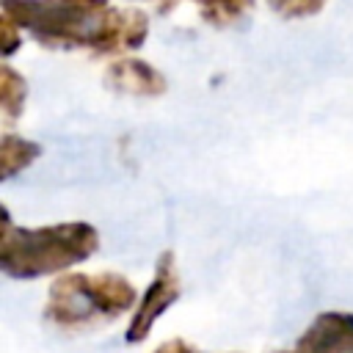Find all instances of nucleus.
<instances>
[{
    "instance_id": "obj_4",
    "label": "nucleus",
    "mask_w": 353,
    "mask_h": 353,
    "mask_svg": "<svg viewBox=\"0 0 353 353\" xmlns=\"http://www.w3.org/2000/svg\"><path fill=\"white\" fill-rule=\"evenodd\" d=\"M179 301V273H176V259L171 251H163L157 265H154V279L149 281V287L143 290L127 328H124V342L127 345H138L149 336L152 325L157 323V317L171 309Z\"/></svg>"
},
{
    "instance_id": "obj_6",
    "label": "nucleus",
    "mask_w": 353,
    "mask_h": 353,
    "mask_svg": "<svg viewBox=\"0 0 353 353\" xmlns=\"http://www.w3.org/2000/svg\"><path fill=\"white\" fill-rule=\"evenodd\" d=\"M105 83L113 91L132 94V97H160L165 91V77L154 66L138 58H121L110 63L105 72Z\"/></svg>"
},
{
    "instance_id": "obj_12",
    "label": "nucleus",
    "mask_w": 353,
    "mask_h": 353,
    "mask_svg": "<svg viewBox=\"0 0 353 353\" xmlns=\"http://www.w3.org/2000/svg\"><path fill=\"white\" fill-rule=\"evenodd\" d=\"M152 353H199L193 345H188L185 339H168L165 345H160L157 350H152ZM276 353H292V350H276Z\"/></svg>"
},
{
    "instance_id": "obj_9",
    "label": "nucleus",
    "mask_w": 353,
    "mask_h": 353,
    "mask_svg": "<svg viewBox=\"0 0 353 353\" xmlns=\"http://www.w3.org/2000/svg\"><path fill=\"white\" fill-rule=\"evenodd\" d=\"M251 8L254 0H207L201 3V17L215 28H226L240 17H245Z\"/></svg>"
},
{
    "instance_id": "obj_7",
    "label": "nucleus",
    "mask_w": 353,
    "mask_h": 353,
    "mask_svg": "<svg viewBox=\"0 0 353 353\" xmlns=\"http://www.w3.org/2000/svg\"><path fill=\"white\" fill-rule=\"evenodd\" d=\"M41 154V146L36 141H28L22 135H14V132H6L0 138V176L3 179H11L17 176L19 171H25L33 160H39Z\"/></svg>"
},
{
    "instance_id": "obj_1",
    "label": "nucleus",
    "mask_w": 353,
    "mask_h": 353,
    "mask_svg": "<svg viewBox=\"0 0 353 353\" xmlns=\"http://www.w3.org/2000/svg\"><path fill=\"white\" fill-rule=\"evenodd\" d=\"M3 14L52 47H94L97 52L135 50L149 36L141 8L108 0H0Z\"/></svg>"
},
{
    "instance_id": "obj_8",
    "label": "nucleus",
    "mask_w": 353,
    "mask_h": 353,
    "mask_svg": "<svg viewBox=\"0 0 353 353\" xmlns=\"http://www.w3.org/2000/svg\"><path fill=\"white\" fill-rule=\"evenodd\" d=\"M25 97H28V83H25V77H22L14 66L3 63V66H0V108H3V116H6L8 121L22 113Z\"/></svg>"
},
{
    "instance_id": "obj_13",
    "label": "nucleus",
    "mask_w": 353,
    "mask_h": 353,
    "mask_svg": "<svg viewBox=\"0 0 353 353\" xmlns=\"http://www.w3.org/2000/svg\"><path fill=\"white\" fill-rule=\"evenodd\" d=\"M196 3H199V6H201V3H207V0H196Z\"/></svg>"
},
{
    "instance_id": "obj_11",
    "label": "nucleus",
    "mask_w": 353,
    "mask_h": 353,
    "mask_svg": "<svg viewBox=\"0 0 353 353\" xmlns=\"http://www.w3.org/2000/svg\"><path fill=\"white\" fill-rule=\"evenodd\" d=\"M0 28H3V39H0V50H3V55L17 52V47L22 44V33H19V28H17L6 14H0Z\"/></svg>"
},
{
    "instance_id": "obj_5",
    "label": "nucleus",
    "mask_w": 353,
    "mask_h": 353,
    "mask_svg": "<svg viewBox=\"0 0 353 353\" xmlns=\"http://www.w3.org/2000/svg\"><path fill=\"white\" fill-rule=\"evenodd\" d=\"M292 353H353V314L320 312L298 336Z\"/></svg>"
},
{
    "instance_id": "obj_3",
    "label": "nucleus",
    "mask_w": 353,
    "mask_h": 353,
    "mask_svg": "<svg viewBox=\"0 0 353 353\" xmlns=\"http://www.w3.org/2000/svg\"><path fill=\"white\" fill-rule=\"evenodd\" d=\"M135 287L119 273H63L50 284L44 320L74 331L99 320H113L138 306Z\"/></svg>"
},
{
    "instance_id": "obj_10",
    "label": "nucleus",
    "mask_w": 353,
    "mask_h": 353,
    "mask_svg": "<svg viewBox=\"0 0 353 353\" xmlns=\"http://www.w3.org/2000/svg\"><path fill=\"white\" fill-rule=\"evenodd\" d=\"M270 6H273V11H276L279 17H284V19H298V17H312V14H317V11L325 6V0H270Z\"/></svg>"
},
{
    "instance_id": "obj_2",
    "label": "nucleus",
    "mask_w": 353,
    "mask_h": 353,
    "mask_svg": "<svg viewBox=\"0 0 353 353\" xmlns=\"http://www.w3.org/2000/svg\"><path fill=\"white\" fill-rule=\"evenodd\" d=\"M99 248V232L85 221L50 226H14L3 207L0 270L8 279H41L85 262Z\"/></svg>"
}]
</instances>
